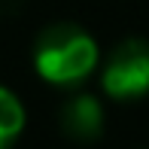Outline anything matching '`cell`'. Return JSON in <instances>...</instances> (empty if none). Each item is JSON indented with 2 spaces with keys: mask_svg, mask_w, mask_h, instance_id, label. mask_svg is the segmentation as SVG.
I'll use <instances>...</instances> for the list:
<instances>
[{
  "mask_svg": "<svg viewBox=\"0 0 149 149\" xmlns=\"http://www.w3.org/2000/svg\"><path fill=\"white\" fill-rule=\"evenodd\" d=\"M22 6V0H0V15H12Z\"/></svg>",
  "mask_w": 149,
  "mask_h": 149,
  "instance_id": "5b68a950",
  "label": "cell"
},
{
  "mask_svg": "<svg viewBox=\"0 0 149 149\" xmlns=\"http://www.w3.org/2000/svg\"><path fill=\"white\" fill-rule=\"evenodd\" d=\"M58 125H61V131L70 140H76V143H94V140H100V134H104V128H107V113H104L100 97L91 94V91L70 94V97L61 104Z\"/></svg>",
  "mask_w": 149,
  "mask_h": 149,
  "instance_id": "3957f363",
  "label": "cell"
},
{
  "mask_svg": "<svg viewBox=\"0 0 149 149\" xmlns=\"http://www.w3.org/2000/svg\"><path fill=\"white\" fill-rule=\"evenodd\" d=\"M28 125V110H24L22 97L0 82V149H12L18 137L24 134Z\"/></svg>",
  "mask_w": 149,
  "mask_h": 149,
  "instance_id": "277c9868",
  "label": "cell"
},
{
  "mask_svg": "<svg viewBox=\"0 0 149 149\" xmlns=\"http://www.w3.org/2000/svg\"><path fill=\"white\" fill-rule=\"evenodd\" d=\"M100 91L113 100H140L149 94V40L128 37L100 58Z\"/></svg>",
  "mask_w": 149,
  "mask_h": 149,
  "instance_id": "7a4b0ae2",
  "label": "cell"
},
{
  "mask_svg": "<svg viewBox=\"0 0 149 149\" xmlns=\"http://www.w3.org/2000/svg\"><path fill=\"white\" fill-rule=\"evenodd\" d=\"M31 64L43 82L55 88H79L97 73L100 46L91 31L76 22H55L33 40Z\"/></svg>",
  "mask_w": 149,
  "mask_h": 149,
  "instance_id": "6da1fadb",
  "label": "cell"
}]
</instances>
